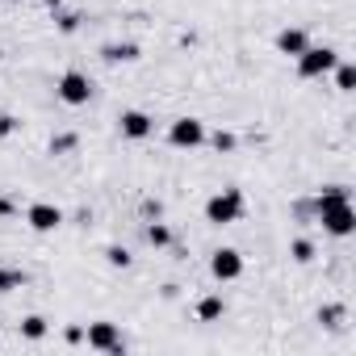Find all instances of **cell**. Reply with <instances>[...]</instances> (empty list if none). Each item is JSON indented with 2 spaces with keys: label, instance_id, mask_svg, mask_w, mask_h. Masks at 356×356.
Instances as JSON below:
<instances>
[{
  "label": "cell",
  "instance_id": "cell-23",
  "mask_svg": "<svg viewBox=\"0 0 356 356\" xmlns=\"http://www.w3.org/2000/svg\"><path fill=\"white\" fill-rule=\"evenodd\" d=\"M17 126H22V122H17L13 113H0V138H9V134H17Z\"/></svg>",
  "mask_w": 356,
  "mask_h": 356
},
{
  "label": "cell",
  "instance_id": "cell-19",
  "mask_svg": "<svg viewBox=\"0 0 356 356\" xmlns=\"http://www.w3.org/2000/svg\"><path fill=\"white\" fill-rule=\"evenodd\" d=\"M76 147H80V134H72V130H67V134H55V138H51V155H72Z\"/></svg>",
  "mask_w": 356,
  "mask_h": 356
},
{
  "label": "cell",
  "instance_id": "cell-29",
  "mask_svg": "<svg viewBox=\"0 0 356 356\" xmlns=\"http://www.w3.org/2000/svg\"><path fill=\"white\" fill-rule=\"evenodd\" d=\"M0 63H5V51H0Z\"/></svg>",
  "mask_w": 356,
  "mask_h": 356
},
{
  "label": "cell",
  "instance_id": "cell-17",
  "mask_svg": "<svg viewBox=\"0 0 356 356\" xmlns=\"http://www.w3.org/2000/svg\"><path fill=\"white\" fill-rule=\"evenodd\" d=\"M26 273L22 268H0V293H13V289H26Z\"/></svg>",
  "mask_w": 356,
  "mask_h": 356
},
{
  "label": "cell",
  "instance_id": "cell-18",
  "mask_svg": "<svg viewBox=\"0 0 356 356\" xmlns=\"http://www.w3.org/2000/svg\"><path fill=\"white\" fill-rule=\"evenodd\" d=\"M206 143H210L218 155H227V151H235V147H239V138H235L231 130H214V134H206Z\"/></svg>",
  "mask_w": 356,
  "mask_h": 356
},
{
  "label": "cell",
  "instance_id": "cell-26",
  "mask_svg": "<svg viewBox=\"0 0 356 356\" xmlns=\"http://www.w3.org/2000/svg\"><path fill=\"white\" fill-rule=\"evenodd\" d=\"M143 214H147V218H159V214H163V206H159V202H151V197H147V202H143Z\"/></svg>",
  "mask_w": 356,
  "mask_h": 356
},
{
  "label": "cell",
  "instance_id": "cell-14",
  "mask_svg": "<svg viewBox=\"0 0 356 356\" xmlns=\"http://www.w3.org/2000/svg\"><path fill=\"white\" fill-rule=\"evenodd\" d=\"M331 76H335V88H339V92H356V67H352V63L339 59V63L331 67Z\"/></svg>",
  "mask_w": 356,
  "mask_h": 356
},
{
  "label": "cell",
  "instance_id": "cell-27",
  "mask_svg": "<svg viewBox=\"0 0 356 356\" xmlns=\"http://www.w3.org/2000/svg\"><path fill=\"white\" fill-rule=\"evenodd\" d=\"M42 5H47V9L55 13V9H63V0H42Z\"/></svg>",
  "mask_w": 356,
  "mask_h": 356
},
{
  "label": "cell",
  "instance_id": "cell-13",
  "mask_svg": "<svg viewBox=\"0 0 356 356\" xmlns=\"http://www.w3.org/2000/svg\"><path fill=\"white\" fill-rule=\"evenodd\" d=\"M227 314V302H222V293H206L202 302H197V318L202 323H218Z\"/></svg>",
  "mask_w": 356,
  "mask_h": 356
},
{
  "label": "cell",
  "instance_id": "cell-24",
  "mask_svg": "<svg viewBox=\"0 0 356 356\" xmlns=\"http://www.w3.org/2000/svg\"><path fill=\"white\" fill-rule=\"evenodd\" d=\"M63 339H67V343H84V327H80V323H67V327H63Z\"/></svg>",
  "mask_w": 356,
  "mask_h": 356
},
{
  "label": "cell",
  "instance_id": "cell-11",
  "mask_svg": "<svg viewBox=\"0 0 356 356\" xmlns=\"http://www.w3.org/2000/svg\"><path fill=\"white\" fill-rule=\"evenodd\" d=\"M138 55H143V51H138L134 42H105V47H101V59L113 63V67H118V63H138Z\"/></svg>",
  "mask_w": 356,
  "mask_h": 356
},
{
  "label": "cell",
  "instance_id": "cell-9",
  "mask_svg": "<svg viewBox=\"0 0 356 356\" xmlns=\"http://www.w3.org/2000/svg\"><path fill=\"white\" fill-rule=\"evenodd\" d=\"M210 273H214V281H239L243 277V256L235 248H218L210 256Z\"/></svg>",
  "mask_w": 356,
  "mask_h": 356
},
{
  "label": "cell",
  "instance_id": "cell-16",
  "mask_svg": "<svg viewBox=\"0 0 356 356\" xmlns=\"http://www.w3.org/2000/svg\"><path fill=\"white\" fill-rule=\"evenodd\" d=\"M80 26H84L80 13H72V9H55V30H59V34H76Z\"/></svg>",
  "mask_w": 356,
  "mask_h": 356
},
{
  "label": "cell",
  "instance_id": "cell-25",
  "mask_svg": "<svg viewBox=\"0 0 356 356\" xmlns=\"http://www.w3.org/2000/svg\"><path fill=\"white\" fill-rule=\"evenodd\" d=\"M17 214V202L13 197H0V218H13Z\"/></svg>",
  "mask_w": 356,
  "mask_h": 356
},
{
  "label": "cell",
  "instance_id": "cell-21",
  "mask_svg": "<svg viewBox=\"0 0 356 356\" xmlns=\"http://www.w3.org/2000/svg\"><path fill=\"white\" fill-rule=\"evenodd\" d=\"M289 256H293L298 264H310V260H314V243H310V239H293V248H289Z\"/></svg>",
  "mask_w": 356,
  "mask_h": 356
},
{
  "label": "cell",
  "instance_id": "cell-10",
  "mask_svg": "<svg viewBox=\"0 0 356 356\" xmlns=\"http://www.w3.org/2000/svg\"><path fill=\"white\" fill-rule=\"evenodd\" d=\"M306 47H310V38H306V30H298V26H289V30H281V34H277V51H281V55H289V59H298Z\"/></svg>",
  "mask_w": 356,
  "mask_h": 356
},
{
  "label": "cell",
  "instance_id": "cell-6",
  "mask_svg": "<svg viewBox=\"0 0 356 356\" xmlns=\"http://www.w3.org/2000/svg\"><path fill=\"white\" fill-rule=\"evenodd\" d=\"M168 143L181 147V151L202 147V143H206V122H202V118H176V122L168 126Z\"/></svg>",
  "mask_w": 356,
  "mask_h": 356
},
{
  "label": "cell",
  "instance_id": "cell-8",
  "mask_svg": "<svg viewBox=\"0 0 356 356\" xmlns=\"http://www.w3.org/2000/svg\"><path fill=\"white\" fill-rule=\"evenodd\" d=\"M118 130H122V138L143 143V138H151V134H155V118H151V113H143V109H126V113L118 118Z\"/></svg>",
  "mask_w": 356,
  "mask_h": 356
},
{
  "label": "cell",
  "instance_id": "cell-5",
  "mask_svg": "<svg viewBox=\"0 0 356 356\" xmlns=\"http://www.w3.org/2000/svg\"><path fill=\"white\" fill-rule=\"evenodd\" d=\"M84 343H88L92 352H109V356H122V352H126V339H122L118 323H105V318L84 327Z\"/></svg>",
  "mask_w": 356,
  "mask_h": 356
},
{
  "label": "cell",
  "instance_id": "cell-28",
  "mask_svg": "<svg viewBox=\"0 0 356 356\" xmlns=\"http://www.w3.org/2000/svg\"><path fill=\"white\" fill-rule=\"evenodd\" d=\"M5 5H22V0H5Z\"/></svg>",
  "mask_w": 356,
  "mask_h": 356
},
{
  "label": "cell",
  "instance_id": "cell-22",
  "mask_svg": "<svg viewBox=\"0 0 356 356\" xmlns=\"http://www.w3.org/2000/svg\"><path fill=\"white\" fill-rule=\"evenodd\" d=\"M343 318H348L343 306H323V310H318V323H323V327H339Z\"/></svg>",
  "mask_w": 356,
  "mask_h": 356
},
{
  "label": "cell",
  "instance_id": "cell-15",
  "mask_svg": "<svg viewBox=\"0 0 356 356\" xmlns=\"http://www.w3.org/2000/svg\"><path fill=\"white\" fill-rule=\"evenodd\" d=\"M47 331H51V323H47L42 314H26V318H22V335H26V339L38 343V339H47Z\"/></svg>",
  "mask_w": 356,
  "mask_h": 356
},
{
  "label": "cell",
  "instance_id": "cell-3",
  "mask_svg": "<svg viewBox=\"0 0 356 356\" xmlns=\"http://www.w3.org/2000/svg\"><path fill=\"white\" fill-rule=\"evenodd\" d=\"M335 63H339V51L335 47H306L298 55V76L302 80H323V76H331Z\"/></svg>",
  "mask_w": 356,
  "mask_h": 356
},
{
  "label": "cell",
  "instance_id": "cell-2",
  "mask_svg": "<svg viewBox=\"0 0 356 356\" xmlns=\"http://www.w3.org/2000/svg\"><path fill=\"white\" fill-rule=\"evenodd\" d=\"M243 210H248L243 193H239V189H222V193H214V197L206 202V222H214V227H231V222L243 218Z\"/></svg>",
  "mask_w": 356,
  "mask_h": 356
},
{
  "label": "cell",
  "instance_id": "cell-7",
  "mask_svg": "<svg viewBox=\"0 0 356 356\" xmlns=\"http://www.w3.org/2000/svg\"><path fill=\"white\" fill-rule=\"evenodd\" d=\"M63 210L59 206H51V202H34L30 210H26V227L30 231H38V235H51V231H59L63 227Z\"/></svg>",
  "mask_w": 356,
  "mask_h": 356
},
{
  "label": "cell",
  "instance_id": "cell-20",
  "mask_svg": "<svg viewBox=\"0 0 356 356\" xmlns=\"http://www.w3.org/2000/svg\"><path fill=\"white\" fill-rule=\"evenodd\" d=\"M105 260H109L113 268H130V264H134L130 248H122V243H109V248H105Z\"/></svg>",
  "mask_w": 356,
  "mask_h": 356
},
{
  "label": "cell",
  "instance_id": "cell-1",
  "mask_svg": "<svg viewBox=\"0 0 356 356\" xmlns=\"http://www.w3.org/2000/svg\"><path fill=\"white\" fill-rule=\"evenodd\" d=\"M314 214H318L323 231H327V235H335V239H348V235L356 231V210H352V197H348V202H323V206H314Z\"/></svg>",
  "mask_w": 356,
  "mask_h": 356
},
{
  "label": "cell",
  "instance_id": "cell-12",
  "mask_svg": "<svg viewBox=\"0 0 356 356\" xmlns=\"http://www.w3.org/2000/svg\"><path fill=\"white\" fill-rule=\"evenodd\" d=\"M143 239H147L151 248H172V243H176L172 227H168V222H159V218H151V222L143 227Z\"/></svg>",
  "mask_w": 356,
  "mask_h": 356
},
{
  "label": "cell",
  "instance_id": "cell-4",
  "mask_svg": "<svg viewBox=\"0 0 356 356\" xmlns=\"http://www.w3.org/2000/svg\"><path fill=\"white\" fill-rule=\"evenodd\" d=\"M55 92H59V101H63V105L80 109V105H88V101H92V80H88V72L72 67V72H63V76H59Z\"/></svg>",
  "mask_w": 356,
  "mask_h": 356
}]
</instances>
